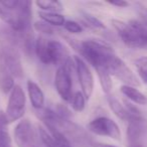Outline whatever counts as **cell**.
I'll return each instance as SVG.
<instances>
[{"label": "cell", "instance_id": "obj_1", "mask_svg": "<svg viewBox=\"0 0 147 147\" xmlns=\"http://www.w3.org/2000/svg\"><path fill=\"white\" fill-rule=\"evenodd\" d=\"M112 25L121 40L132 49H147V24L142 20L132 19L128 22L113 19Z\"/></svg>", "mask_w": 147, "mask_h": 147}, {"label": "cell", "instance_id": "obj_2", "mask_svg": "<svg viewBox=\"0 0 147 147\" xmlns=\"http://www.w3.org/2000/svg\"><path fill=\"white\" fill-rule=\"evenodd\" d=\"M78 51L95 69H107L109 61L116 55L112 47L97 39H87L81 42Z\"/></svg>", "mask_w": 147, "mask_h": 147}, {"label": "cell", "instance_id": "obj_3", "mask_svg": "<svg viewBox=\"0 0 147 147\" xmlns=\"http://www.w3.org/2000/svg\"><path fill=\"white\" fill-rule=\"evenodd\" d=\"M75 69V61L69 59L63 65L57 67L55 78V86L57 94L65 102H71L73 100V82H71V71Z\"/></svg>", "mask_w": 147, "mask_h": 147}, {"label": "cell", "instance_id": "obj_4", "mask_svg": "<svg viewBox=\"0 0 147 147\" xmlns=\"http://www.w3.org/2000/svg\"><path fill=\"white\" fill-rule=\"evenodd\" d=\"M126 136L128 147H147V120L142 115L132 116L128 121Z\"/></svg>", "mask_w": 147, "mask_h": 147}, {"label": "cell", "instance_id": "obj_5", "mask_svg": "<svg viewBox=\"0 0 147 147\" xmlns=\"http://www.w3.org/2000/svg\"><path fill=\"white\" fill-rule=\"evenodd\" d=\"M107 69L109 71L111 76H114L119 81L124 83L126 86L131 87H139L140 86V80L132 71V69L123 61L119 57L115 55L107 65Z\"/></svg>", "mask_w": 147, "mask_h": 147}, {"label": "cell", "instance_id": "obj_6", "mask_svg": "<svg viewBox=\"0 0 147 147\" xmlns=\"http://www.w3.org/2000/svg\"><path fill=\"white\" fill-rule=\"evenodd\" d=\"M25 112V95L20 86L15 85L9 96L6 116L9 123L15 122L23 117Z\"/></svg>", "mask_w": 147, "mask_h": 147}, {"label": "cell", "instance_id": "obj_7", "mask_svg": "<svg viewBox=\"0 0 147 147\" xmlns=\"http://www.w3.org/2000/svg\"><path fill=\"white\" fill-rule=\"evenodd\" d=\"M88 128L96 135L110 137L114 140L121 139V131L118 124L108 117H98L94 119L89 123Z\"/></svg>", "mask_w": 147, "mask_h": 147}, {"label": "cell", "instance_id": "obj_8", "mask_svg": "<svg viewBox=\"0 0 147 147\" xmlns=\"http://www.w3.org/2000/svg\"><path fill=\"white\" fill-rule=\"evenodd\" d=\"M74 61H75V69H76L77 76H78L79 83L82 88V93L86 100H89L93 94V90H94L93 74L91 73L88 65L80 57L76 55L74 57Z\"/></svg>", "mask_w": 147, "mask_h": 147}, {"label": "cell", "instance_id": "obj_9", "mask_svg": "<svg viewBox=\"0 0 147 147\" xmlns=\"http://www.w3.org/2000/svg\"><path fill=\"white\" fill-rule=\"evenodd\" d=\"M0 67L8 71L13 78H21L23 76V67L19 51L0 49Z\"/></svg>", "mask_w": 147, "mask_h": 147}, {"label": "cell", "instance_id": "obj_10", "mask_svg": "<svg viewBox=\"0 0 147 147\" xmlns=\"http://www.w3.org/2000/svg\"><path fill=\"white\" fill-rule=\"evenodd\" d=\"M14 140L18 147H38L36 135L28 120H21L14 129Z\"/></svg>", "mask_w": 147, "mask_h": 147}, {"label": "cell", "instance_id": "obj_11", "mask_svg": "<svg viewBox=\"0 0 147 147\" xmlns=\"http://www.w3.org/2000/svg\"><path fill=\"white\" fill-rule=\"evenodd\" d=\"M71 59L69 51L61 42L57 40H49L47 45V63L55 65H63Z\"/></svg>", "mask_w": 147, "mask_h": 147}, {"label": "cell", "instance_id": "obj_12", "mask_svg": "<svg viewBox=\"0 0 147 147\" xmlns=\"http://www.w3.org/2000/svg\"><path fill=\"white\" fill-rule=\"evenodd\" d=\"M0 49L8 51H19L20 36L19 33L7 26H0Z\"/></svg>", "mask_w": 147, "mask_h": 147}, {"label": "cell", "instance_id": "obj_13", "mask_svg": "<svg viewBox=\"0 0 147 147\" xmlns=\"http://www.w3.org/2000/svg\"><path fill=\"white\" fill-rule=\"evenodd\" d=\"M27 92L32 107L36 110H40L45 105V94L41 88L35 82L31 80L27 81Z\"/></svg>", "mask_w": 147, "mask_h": 147}, {"label": "cell", "instance_id": "obj_14", "mask_svg": "<svg viewBox=\"0 0 147 147\" xmlns=\"http://www.w3.org/2000/svg\"><path fill=\"white\" fill-rule=\"evenodd\" d=\"M120 91L127 99H129L131 102L135 103V104H138V105L147 104V97L142 92H140L138 89L135 88V87L123 85L120 88Z\"/></svg>", "mask_w": 147, "mask_h": 147}, {"label": "cell", "instance_id": "obj_15", "mask_svg": "<svg viewBox=\"0 0 147 147\" xmlns=\"http://www.w3.org/2000/svg\"><path fill=\"white\" fill-rule=\"evenodd\" d=\"M107 100H108V104H109V106H110L111 110L113 111V113H114L118 118L122 119V120H126V121L129 120V118H130L129 112L127 111L126 107L121 104L120 101H118L113 96H108Z\"/></svg>", "mask_w": 147, "mask_h": 147}, {"label": "cell", "instance_id": "obj_16", "mask_svg": "<svg viewBox=\"0 0 147 147\" xmlns=\"http://www.w3.org/2000/svg\"><path fill=\"white\" fill-rule=\"evenodd\" d=\"M38 133L41 142L47 147H73L71 143H63L57 141L49 134V131L45 130V128H43V127H38Z\"/></svg>", "mask_w": 147, "mask_h": 147}, {"label": "cell", "instance_id": "obj_17", "mask_svg": "<svg viewBox=\"0 0 147 147\" xmlns=\"http://www.w3.org/2000/svg\"><path fill=\"white\" fill-rule=\"evenodd\" d=\"M38 15L42 19V21L53 25V26H61V25H65V21H67L65 19V16L61 15V13L39 11Z\"/></svg>", "mask_w": 147, "mask_h": 147}, {"label": "cell", "instance_id": "obj_18", "mask_svg": "<svg viewBox=\"0 0 147 147\" xmlns=\"http://www.w3.org/2000/svg\"><path fill=\"white\" fill-rule=\"evenodd\" d=\"M97 74H98L99 81H100L101 87H102V90L105 94L109 95L112 91L113 83L112 79H111V75L109 73V71L106 67H100V69H97Z\"/></svg>", "mask_w": 147, "mask_h": 147}, {"label": "cell", "instance_id": "obj_19", "mask_svg": "<svg viewBox=\"0 0 147 147\" xmlns=\"http://www.w3.org/2000/svg\"><path fill=\"white\" fill-rule=\"evenodd\" d=\"M14 87V78L8 71L0 67V90L7 94L10 93Z\"/></svg>", "mask_w": 147, "mask_h": 147}, {"label": "cell", "instance_id": "obj_20", "mask_svg": "<svg viewBox=\"0 0 147 147\" xmlns=\"http://www.w3.org/2000/svg\"><path fill=\"white\" fill-rule=\"evenodd\" d=\"M37 7L41 9L42 11L45 12H55L59 13L63 9V5L59 1H55V0H39L35 2Z\"/></svg>", "mask_w": 147, "mask_h": 147}, {"label": "cell", "instance_id": "obj_21", "mask_svg": "<svg viewBox=\"0 0 147 147\" xmlns=\"http://www.w3.org/2000/svg\"><path fill=\"white\" fill-rule=\"evenodd\" d=\"M71 107L77 112H82L85 109V103H86V98L83 95L82 92H76L74 94L73 100H71Z\"/></svg>", "mask_w": 147, "mask_h": 147}, {"label": "cell", "instance_id": "obj_22", "mask_svg": "<svg viewBox=\"0 0 147 147\" xmlns=\"http://www.w3.org/2000/svg\"><path fill=\"white\" fill-rule=\"evenodd\" d=\"M134 65L139 73V76H147V57H138L134 61Z\"/></svg>", "mask_w": 147, "mask_h": 147}, {"label": "cell", "instance_id": "obj_23", "mask_svg": "<svg viewBox=\"0 0 147 147\" xmlns=\"http://www.w3.org/2000/svg\"><path fill=\"white\" fill-rule=\"evenodd\" d=\"M34 28L45 34H53L55 33V28L53 25L49 24L45 21H36L34 23Z\"/></svg>", "mask_w": 147, "mask_h": 147}, {"label": "cell", "instance_id": "obj_24", "mask_svg": "<svg viewBox=\"0 0 147 147\" xmlns=\"http://www.w3.org/2000/svg\"><path fill=\"white\" fill-rule=\"evenodd\" d=\"M84 17H85V20L89 23L90 26H92L93 28H97V29H105L104 23L98 19L96 16H93V15L89 14V13H84Z\"/></svg>", "mask_w": 147, "mask_h": 147}, {"label": "cell", "instance_id": "obj_25", "mask_svg": "<svg viewBox=\"0 0 147 147\" xmlns=\"http://www.w3.org/2000/svg\"><path fill=\"white\" fill-rule=\"evenodd\" d=\"M63 26H65V30H67L71 33H80V32H82V30H83L82 25L73 20H67Z\"/></svg>", "mask_w": 147, "mask_h": 147}, {"label": "cell", "instance_id": "obj_26", "mask_svg": "<svg viewBox=\"0 0 147 147\" xmlns=\"http://www.w3.org/2000/svg\"><path fill=\"white\" fill-rule=\"evenodd\" d=\"M0 147H11V139L6 130L0 131Z\"/></svg>", "mask_w": 147, "mask_h": 147}, {"label": "cell", "instance_id": "obj_27", "mask_svg": "<svg viewBox=\"0 0 147 147\" xmlns=\"http://www.w3.org/2000/svg\"><path fill=\"white\" fill-rule=\"evenodd\" d=\"M0 5H2L6 10L8 11H15L19 5L18 0H7V1H0Z\"/></svg>", "mask_w": 147, "mask_h": 147}, {"label": "cell", "instance_id": "obj_28", "mask_svg": "<svg viewBox=\"0 0 147 147\" xmlns=\"http://www.w3.org/2000/svg\"><path fill=\"white\" fill-rule=\"evenodd\" d=\"M11 14H12V12H11V11L6 10V9H5L2 5H0V19H2V20L4 21L6 24L8 23L9 19H10Z\"/></svg>", "mask_w": 147, "mask_h": 147}, {"label": "cell", "instance_id": "obj_29", "mask_svg": "<svg viewBox=\"0 0 147 147\" xmlns=\"http://www.w3.org/2000/svg\"><path fill=\"white\" fill-rule=\"evenodd\" d=\"M8 119H7L6 113L3 111H0V131L5 130V127L8 124Z\"/></svg>", "mask_w": 147, "mask_h": 147}, {"label": "cell", "instance_id": "obj_30", "mask_svg": "<svg viewBox=\"0 0 147 147\" xmlns=\"http://www.w3.org/2000/svg\"><path fill=\"white\" fill-rule=\"evenodd\" d=\"M109 4L113 5V6L119 7V8H125L129 5L128 2L126 1H123V0H117V1H108Z\"/></svg>", "mask_w": 147, "mask_h": 147}, {"label": "cell", "instance_id": "obj_31", "mask_svg": "<svg viewBox=\"0 0 147 147\" xmlns=\"http://www.w3.org/2000/svg\"><path fill=\"white\" fill-rule=\"evenodd\" d=\"M92 146L93 147H117L111 144H105V143H99V142H94Z\"/></svg>", "mask_w": 147, "mask_h": 147}, {"label": "cell", "instance_id": "obj_32", "mask_svg": "<svg viewBox=\"0 0 147 147\" xmlns=\"http://www.w3.org/2000/svg\"><path fill=\"white\" fill-rule=\"evenodd\" d=\"M140 78H141V80L145 83V84H147V76H140Z\"/></svg>", "mask_w": 147, "mask_h": 147}]
</instances>
